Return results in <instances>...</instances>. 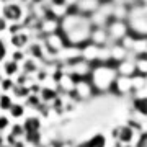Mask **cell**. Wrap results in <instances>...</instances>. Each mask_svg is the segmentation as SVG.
Returning <instances> with one entry per match:
<instances>
[{
  "instance_id": "7c38bea8",
  "label": "cell",
  "mask_w": 147,
  "mask_h": 147,
  "mask_svg": "<svg viewBox=\"0 0 147 147\" xmlns=\"http://www.w3.org/2000/svg\"><path fill=\"white\" fill-rule=\"evenodd\" d=\"M134 108L142 115H147V98H137L134 101Z\"/></svg>"
},
{
  "instance_id": "8992f818",
  "label": "cell",
  "mask_w": 147,
  "mask_h": 147,
  "mask_svg": "<svg viewBox=\"0 0 147 147\" xmlns=\"http://www.w3.org/2000/svg\"><path fill=\"white\" fill-rule=\"evenodd\" d=\"M115 87L119 93H126L134 87L132 85V77H126V75H119L116 77V82H115Z\"/></svg>"
},
{
  "instance_id": "ac0fdd59",
  "label": "cell",
  "mask_w": 147,
  "mask_h": 147,
  "mask_svg": "<svg viewBox=\"0 0 147 147\" xmlns=\"http://www.w3.org/2000/svg\"><path fill=\"white\" fill-rule=\"evenodd\" d=\"M7 28V21H5V18H2V16H0V31H2V30H5Z\"/></svg>"
},
{
  "instance_id": "5bb4252c",
  "label": "cell",
  "mask_w": 147,
  "mask_h": 147,
  "mask_svg": "<svg viewBox=\"0 0 147 147\" xmlns=\"http://www.w3.org/2000/svg\"><path fill=\"white\" fill-rule=\"evenodd\" d=\"M137 147H147V132H144L141 136V139L137 142Z\"/></svg>"
},
{
  "instance_id": "ffe728a7",
  "label": "cell",
  "mask_w": 147,
  "mask_h": 147,
  "mask_svg": "<svg viewBox=\"0 0 147 147\" xmlns=\"http://www.w3.org/2000/svg\"><path fill=\"white\" fill-rule=\"evenodd\" d=\"M141 3H147V0H141Z\"/></svg>"
},
{
  "instance_id": "44dd1931",
  "label": "cell",
  "mask_w": 147,
  "mask_h": 147,
  "mask_svg": "<svg viewBox=\"0 0 147 147\" xmlns=\"http://www.w3.org/2000/svg\"><path fill=\"white\" fill-rule=\"evenodd\" d=\"M124 147H127V146H124Z\"/></svg>"
},
{
  "instance_id": "ba28073f",
  "label": "cell",
  "mask_w": 147,
  "mask_h": 147,
  "mask_svg": "<svg viewBox=\"0 0 147 147\" xmlns=\"http://www.w3.org/2000/svg\"><path fill=\"white\" fill-rule=\"evenodd\" d=\"M118 72L121 74V75H126V77H132V74L136 72L137 69H136V64H132V62H127V61H121L119 65H118V69H116Z\"/></svg>"
},
{
  "instance_id": "52a82bcc",
  "label": "cell",
  "mask_w": 147,
  "mask_h": 147,
  "mask_svg": "<svg viewBox=\"0 0 147 147\" xmlns=\"http://www.w3.org/2000/svg\"><path fill=\"white\" fill-rule=\"evenodd\" d=\"M108 39V31L103 30V28L96 26L93 28V33H92V38H90V42H93L96 46H103Z\"/></svg>"
},
{
  "instance_id": "5b68a950",
  "label": "cell",
  "mask_w": 147,
  "mask_h": 147,
  "mask_svg": "<svg viewBox=\"0 0 147 147\" xmlns=\"http://www.w3.org/2000/svg\"><path fill=\"white\" fill-rule=\"evenodd\" d=\"M100 5H101L100 0H77L75 10L82 11L85 15H93L95 11L100 8Z\"/></svg>"
},
{
  "instance_id": "6da1fadb",
  "label": "cell",
  "mask_w": 147,
  "mask_h": 147,
  "mask_svg": "<svg viewBox=\"0 0 147 147\" xmlns=\"http://www.w3.org/2000/svg\"><path fill=\"white\" fill-rule=\"evenodd\" d=\"M93 28L95 25L90 18V15H85L79 10H74L65 13L61 18L57 31L67 46L82 47L90 42Z\"/></svg>"
},
{
  "instance_id": "30bf717a",
  "label": "cell",
  "mask_w": 147,
  "mask_h": 147,
  "mask_svg": "<svg viewBox=\"0 0 147 147\" xmlns=\"http://www.w3.org/2000/svg\"><path fill=\"white\" fill-rule=\"evenodd\" d=\"M132 139V129L129 126H123L119 129V141L121 142H129Z\"/></svg>"
},
{
  "instance_id": "9c48e42d",
  "label": "cell",
  "mask_w": 147,
  "mask_h": 147,
  "mask_svg": "<svg viewBox=\"0 0 147 147\" xmlns=\"http://www.w3.org/2000/svg\"><path fill=\"white\" fill-rule=\"evenodd\" d=\"M3 11H5V18H8V20H16L21 15V10L18 5H7Z\"/></svg>"
},
{
  "instance_id": "3957f363",
  "label": "cell",
  "mask_w": 147,
  "mask_h": 147,
  "mask_svg": "<svg viewBox=\"0 0 147 147\" xmlns=\"http://www.w3.org/2000/svg\"><path fill=\"white\" fill-rule=\"evenodd\" d=\"M118 70L113 67H110L108 64H100V65H96L95 69L90 70V75H92V85H93L95 88L101 90V92H105V90H110L116 82V75Z\"/></svg>"
},
{
  "instance_id": "4fadbf2b",
  "label": "cell",
  "mask_w": 147,
  "mask_h": 147,
  "mask_svg": "<svg viewBox=\"0 0 147 147\" xmlns=\"http://www.w3.org/2000/svg\"><path fill=\"white\" fill-rule=\"evenodd\" d=\"M26 41H28V38L25 36V34H16V36H13V44H15V46H20L21 47Z\"/></svg>"
},
{
  "instance_id": "9a60e30c",
  "label": "cell",
  "mask_w": 147,
  "mask_h": 147,
  "mask_svg": "<svg viewBox=\"0 0 147 147\" xmlns=\"http://www.w3.org/2000/svg\"><path fill=\"white\" fill-rule=\"evenodd\" d=\"M11 115L13 116H21L23 115V108H21V106H11Z\"/></svg>"
},
{
  "instance_id": "8fae6325",
  "label": "cell",
  "mask_w": 147,
  "mask_h": 147,
  "mask_svg": "<svg viewBox=\"0 0 147 147\" xmlns=\"http://www.w3.org/2000/svg\"><path fill=\"white\" fill-rule=\"evenodd\" d=\"M77 93H79L80 96L87 98V96L92 95V87H90L88 84H85V82H80V84L77 85Z\"/></svg>"
},
{
  "instance_id": "7a4b0ae2",
  "label": "cell",
  "mask_w": 147,
  "mask_h": 147,
  "mask_svg": "<svg viewBox=\"0 0 147 147\" xmlns=\"http://www.w3.org/2000/svg\"><path fill=\"white\" fill-rule=\"evenodd\" d=\"M129 34L137 39H147V3H134L126 16Z\"/></svg>"
},
{
  "instance_id": "277c9868",
  "label": "cell",
  "mask_w": 147,
  "mask_h": 147,
  "mask_svg": "<svg viewBox=\"0 0 147 147\" xmlns=\"http://www.w3.org/2000/svg\"><path fill=\"white\" fill-rule=\"evenodd\" d=\"M106 31H108V38H113L116 41H119V39H124L129 34V28H127L126 21L115 20V21H111V23H108Z\"/></svg>"
},
{
  "instance_id": "e0dca14e",
  "label": "cell",
  "mask_w": 147,
  "mask_h": 147,
  "mask_svg": "<svg viewBox=\"0 0 147 147\" xmlns=\"http://www.w3.org/2000/svg\"><path fill=\"white\" fill-rule=\"evenodd\" d=\"M3 56H5V44L2 42V39H0V61L3 59Z\"/></svg>"
},
{
  "instance_id": "d6986e66",
  "label": "cell",
  "mask_w": 147,
  "mask_h": 147,
  "mask_svg": "<svg viewBox=\"0 0 147 147\" xmlns=\"http://www.w3.org/2000/svg\"><path fill=\"white\" fill-rule=\"evenodd\" d=\"M7 126V119L5 118H0V129H2V127H5Z\"/></svg>"
},
{
  "instance_id": "2e32d148",
  "label": "cell",
  "mask_w": 147,
  "mask_h": 147,
  "mask_svg": "<svg viewBox=\"0 0 147 147\" xmlns=\"http://www.w3.org/2000/svg\"><path fill=\"white\" fill-rule=\"evenodd\" d=\"M2 108H11V103H10V98H8V96H3V98H2Z\"/></svg>"
}]
</instances>
